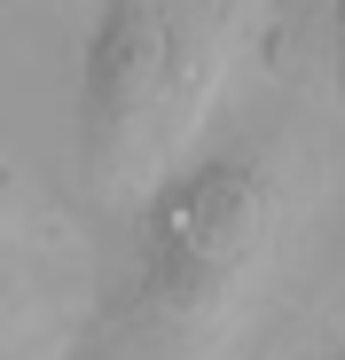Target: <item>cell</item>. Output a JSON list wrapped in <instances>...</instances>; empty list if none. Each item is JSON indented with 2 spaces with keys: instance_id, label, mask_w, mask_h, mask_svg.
Here are the masks:
<instances>
[{
  "instance_id": "cell-2",
  "label": "cell",
  "mask_w": 345,
  "mask_h": 360,
  "mask_svg": "<svg viewBox=\"0 0 345 360\" xmlns=\"http://www.w3.org/2000/svg\"><path fill=\"white\" fill-rule=\"evenodd\" d=\"M196 8L189 0H94L71 79V134L94 180L149 157V141L196 94Z\"/></svg>"
},
{
  "instance_id": "cell-5",
  "label": "cell",
  "mask_w": 345,
  "mask_h": 360,
  "mask_svg": "<svg viewBox=\"0 0 345 360\" xmlns=\"http://www.w3.org/2000/svg\"><path fill=\"white\" fill-rule=\"evenodd\" d=\"M337 360H345V352H337Z\"/></svg>"
},
{
  "instance_id": "cell-4",
  "label": "cell",
  "mask_w": 345,
  "mask_h": 360,
  "mask_svg": "<svg viewBox=\"0 0 345 360\" xmlns=\"http://www.w3.org/2000/svg\"><path fill=\"white\" fill-rule=\"evenodd\" d=\"M8 297H16V251H8V235H0V321H8Z\"/></svg>"
},
{
  "instance_id": "cell-1",
  "label": "cell",
  "mask_w": 345,
  "mask_h": 360,
  "mask_svg": "<svg viewBox=\"0 0 345 360\" xmlns=\"http://www.w3.org/2000/svg\"><path fill=\"white\" fill-rule=\"evenodd\" d=\"M282 165L259 126H204L110 235L63 360H204L267 266Z\"/></svg>"
},
{
  "instance_id": "cell-3",
  "label": "cell",
  "mask_w": 345,
  "mask_h": 360,
  "mask_svg": "<svg viewBox=\"0 0 345 360\" xmlns=\"http://www.w3.org/2000/svg\"><path fill=\"white\" fill-rule=\"evenodd\" d=\"M322 47H330V86L345 102V0H322Z\"/></svg>"
}]
</instances>
